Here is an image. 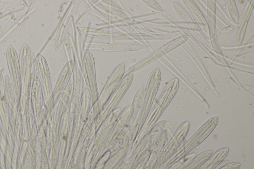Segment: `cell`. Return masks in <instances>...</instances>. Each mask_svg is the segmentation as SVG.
Returning <instances> with one entry per match:
<instances>
[{
    "label": "cell",
    "instance_id": "obj_9",
    "mask_svg": "<svg viewBox=\"0 0 254 169\" xmlns=\"http://www.w3.org/2000/svg\"><path fill=\"white\" fill-rule=\"evenodd\" d=\"M173 5L176 11L186 24L190 27L194 28L195 24L184 8L177 2H174Z\"/></svg>",
    "mask_w": 254,
    "mask_h": 169
},
{
    "label": "cell",
    "instance_id": "obj_8",
    "mask_svg": "<svg viewBox=\"0 0 254 169\" xmlns=\"http://www.w3.org/2000/svg\"><path fill=\"white\" fill-rule=\"evenodd\" d=\"M184 2L191 13L199 27L203 30V32L206 35H208V25L205 18L197 6L192 0H184Z\"/></svg>",
    "mask_w": 254,
    "mask_h": 169
},
{
    "label": "cell",
    "instance_id": "obj_10",
    "mask_svg": "<svg viewBox=\"0 0 254 169\" xmlns=\"http://www.w3.org/2000/svg\"><path fill=\"white\" fill-rule=\"evenodd\" d=\"M227 4L232 19L238 23L239 20V12L234 0H227Z\"/></svg>",
    "mask_w": 254,
    "mask_h": 169
},
{
    "label": "cell",
    "instance_id": "obj_11",
    "mask_svg": "<svg viewBox=\"0 0 254 169\" xmlns=\"http://www.w3.org/2000/svg\"><path fill=\"white\" fill-rule=\"evenodd\" d=\"M145 3L151 7L158 11H163L160 4L155 0H143Z\"/></svg>",
    "mask_w": 254,
    "mask_h": 169
},
{
    "label": "cell",
    "instance_id": "obj_2",
    "mask_svg": "<svg viewBox=\"0 0 254 169\" xmlns=\"http://www.w3.org/2000/svg\"><path fill=\"white\" fill-rule=\"evenodd\" d=\"M179 87L177 78L169 81L165 86L154 107L152 115L155 122L157 120L175 95Z\"/></svg>",
    "mask_w": 254,
    "mask_h": 169
},
{
    "label": "cell",
    "instance_id": "obj_7",
    "mask_svg": "<svg viewBox=\"0 0 254 169\" xmlns=\"http://www.w3.org/2000/svg\"><path fill=\"white\" fill-rule=\"evenodd\" d=\"M254 0H249L246 5L239 24L236 37V43L237 46H240L244 39L249 18L252 12Z\"/></svg>",
    "mask_w": 254,
    "mask_h": 169
},
{
    "label": "cell",
    "instance_id": "obj_6",
    "mask_svg": "<svg viewBox=\"0 0 254 169\" xmlns=\"http://www.w3.org/2000/svg\"><path fill=\"white\" fill-rule=\"evenodd\" d=\"M207 17L209 25V32L212 46L215 51L222 54L217 43L215 23V0L207 1Z\"/></svg>",
    "mask_w": 254,
    "mask_h": 169
},
{
    "label": "cell",
    "instance_id": "obj_5",
    "mask_svg": "<svg viewBox=\"0 0 254 169\" xmlns=\"http://www.w3.org/2000/svg\"><path fill=\"white\" fill-rule=\"evenodd\" d=\"M142 48V45L137 44H114L99 42H88L84 43L85 50L103 52L135 51Z\"/></svg>",
    "mask_w": 254,
    "mask_h": 169
},
{
    "label": "cell",
    "instance_id": "obj_3",
    "mask_svg": "<svg viewBox=\"0 0 254 169\" xmlns=\"http://www.w3.org/2000/svg\"><path fill=\"white\" fill-rule=\"evenodd\" d=\"M79 30L81 35L93 38L124 40H131L136 41L139 40L137 35L133 33L116 32L89 27L79 28Z\"/></svg>",
    "mask_w": 254,
    "mask_h": 169
},
{
    "label": "cell",
    "instance_id": "obj_4",
    "mask_svg": "<svg viewBox=\"0 0 254 169\" xmlns=\"http://www.w3.org/2000/svg\"><path fill=\"white\" fill-rule=\"evenodd\" d=\"M81 2V0L71 1L65 12L61 20L55 40V49L56 50H58L63 43L71 23V17L74 16Z\"/></svg>",
    "mask_w": 254,
    "mask_h": 169
},
{
    "label": "cell",
    "instance_id": "obj_1",
    "mask_svg": "<svg viewBox=\"0 0 254 169\" xmlns=\"http://www.w3.org/2000/svg\"><path fill=\"white\" fill-rule=\"evenodd\" d=\"M188 38V35H183L164 45L143 59L130 66L128 68L126 73L127 74L132 73L142 68L163 55L176 48L185 42Z\"/></svg>",
    "mask_w": 254,
    "mask_h": 169
}]
</instances>
